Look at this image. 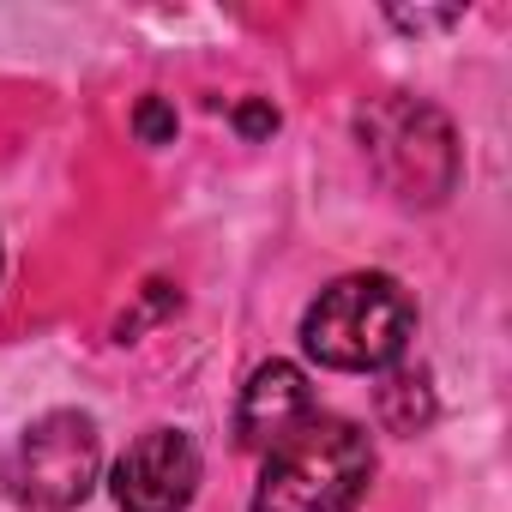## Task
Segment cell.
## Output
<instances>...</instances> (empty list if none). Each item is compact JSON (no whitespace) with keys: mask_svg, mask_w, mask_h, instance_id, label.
Listing matches in <instances>:
<instances>
[{"mask_svg":"<svg viewBox=\"0 0 512 512\" xmlns=\"http://www.w3.org/2000/svg\"><path fill=\"white\" fill-rule=\"evenodd\" d=\"M392 25H404V31H440V25H458V7L452 13H392Z\"/></svg>","mask_w":512,"mask_h":512,"instance_id":"10","label":"cell"},{"mask_svg":"<svg viewBox=\"0 0 512 512\" xmlns=\"http://www.w3.org/2000/svg\"><path fill=\"white\" fill-rule=\"evenodd\" d=\"M416 338V302L386 272H350L326 284L302 314V344L320 368L338 374H380Z\"/></svg>","mask_w":512,"mask_h":512,"instance_id":"1","label":"cell"},{"mask_svg":"<svg viewBox=\"0 0 512 512\" xmlns=\"http://www.w3.org/2000/svg\"><path fill=\"white\" fill-rule=\"evenodd\" d=\"M193 488H199V446L187 428H151L115 464L121 512H181Z\"/></svg>","mask_w":512,"mask_h":512,"instance_id":"5","label":"cell"},{"mask_svg":"<svg viewBox=\"0 0 512 512\" xmlns=\"http://www.w3.org/2000/svg\"><path fill=\"white\" fill-rule=\"evenodd\" d=\"M133 133H139L145 145H169V139H175V109H169L163 97H145V103L133 109Z\"/></svg>","mask_w":512,"mask_h":512,"instance_id":"8","label":"cell"},{"mask_svg":"<svg viewBox=\"0 0 512 512\" xmlns=\"http://www.w3.org/2000/svg\"><path fill=\"white\" fill-rule=\"evenodd\" d=\"M356 139L374 175L386 181V193L404 205H440L458 187V139L434 103H416L404 91L374 97L356 115Z\"/></svg>","mask_w":512,"mask_h":512,"instance_id":"3","label":"cell"},{"mask_svg":"<svg viewBox=\"0 0 512 512\" xmlns=\"http://www.w3.org/2000/svg\"><path fill=\"white\" fill-rule=\"evenodd\" d=\"M380 416L398 428V434H416L428 416H434V392H428V374H392L386 386H380Z\"/></svg>","mask_w":512,"mask_h":512,"instance_id":"7","label":"cell"},{"mask_svg":"<svg viewBox=\"0 0 512 512\" xmlns=\"http://www.w3.org/2000/svg\"><path fill=\"white\" fill-rule=\"evenodd\" d=\"M314 416V392H308V374L296 362H266L253 368V380L241 386V404H235V440L247 452H272L284 434H296L302 422Z\"/></svg>","mask_w":512,"mask_h":512,"instance_id":"6","label":"cell"},{"mask_svg":"<svg viewBox=\"0 0 512 512\" xmlns=\"http://www.w3.org/2000/svg\"><path fill=\"white\" fill-rule=\"evenodd\" d=\"M374 446L350 416H308L266 452L253 512H350L368 494Z\"/></svg>","mask_w":512,"mask_h":512,"instance_id":"2","label":"cell"},{"mask_svg":"<svg viewBox=\"0 0 512 512\" xmlns=\"http://www.w3.org/2000/svg\"><path fill=\"white\" fill-rule=\"evenodd\" d=\"M235 127H241L247 139L278 133V109H266V103H241V109H235Z\"/></svg>","mask_w":512,"mask_h":512,"instance_id":"9","label":"cell"},{"mask_svg":"<svg viewBox=\"0 0 512 512\" xmlns=\"http://www.w3.org/2000/svg\"><path fill=\"white\" fill-rule=\"evenodd\" d=\"M97 470H103L97 422L79 410H49L13 440L7 464H0V482L31 512H73L97 488Z\"/></svg>","mask_w":512,"mask_h":512,"instance_id":"4","label":"cell"}]
</instances>
